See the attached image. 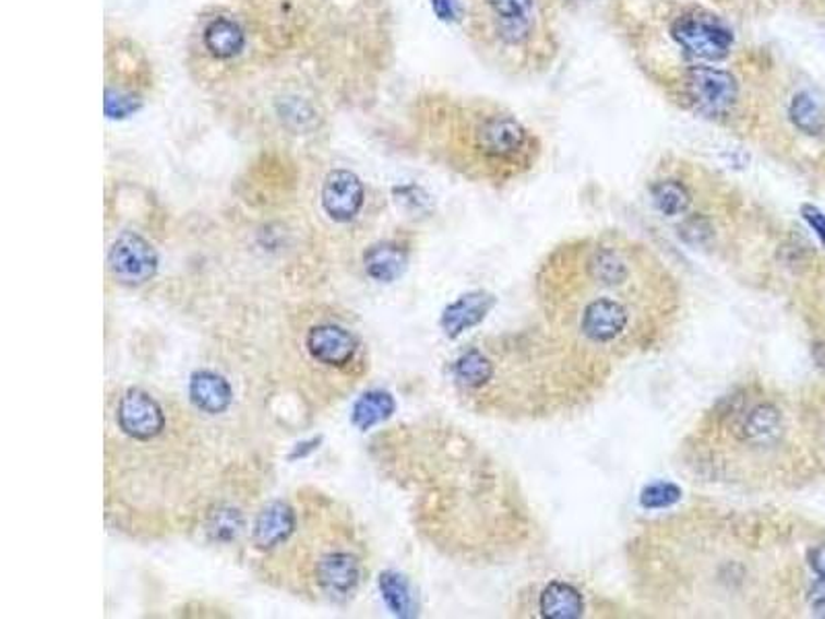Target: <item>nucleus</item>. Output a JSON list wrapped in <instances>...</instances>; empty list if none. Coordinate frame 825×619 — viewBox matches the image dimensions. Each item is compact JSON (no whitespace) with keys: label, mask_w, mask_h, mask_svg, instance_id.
<instances>
[{"label":"nucleus","mask_w":825,"mask_h":619,"mask_svg":"<svg viewBox=\"0 0 825 619\" xmlns=\"http://www.w3.org/2000/svg\"><path fill=\"white\" fill-rule=\"evenodd\" d=\"M535 289L547 324L605 361L660 349L681 317V287L667 264L618 234L555 248Z\"/></svg>","instance_id":"1"},{"label":"nucleus","mask_w":825,"mask_h":619,"mask_svg":"<svg viewBox=\"0 0 825 619\" xmlns=\"http://www.w3.org/2000/svg\"><path fill=\"white\" fill-rule=\"evenodd\" d=\"M605 359L586 354L560 333H514L470 347L454 361V382L483 396L512 419L572 409L599 386Z\"/></svg>","instance_id":"2"},{"label":"nucleus","mask_w":825,"mask_h":619,"mask_svg":"<svg viewBox=\"0 0 825 619\" xmlns=\"http://www.w3.org/2000/svg\"><path fill=\"white\" fill-rule=\"evenodd\" d=\"M475 145L489 164L512 168H528L535 162V136L521 120L510 114H493L475 131Z\"/></svg>","instance_id":"3"},{"label":"nucleus","mask_w":825,"mask_h":619,"mask_svg":"<svg viewBox=\"0 0 825 619\" xmlns=\"http://www.w3.org/2000/svg\"><path fill=\"white\" fill-rule=\"evenodd\" d=\"M671 36L683 52L702 62L725 60L734 41L731 27L704 9L681 13L671 25Z\"/></svg>","instance_id":"4"},{"label":"nucleus","mask_w":825,"mask_h":619,"mask_svg":"<svg viewBox=\"0 0 825 619\" xmlns=\"http://www.w3.org/2000/svg\"><path fill=\"white\" fill-rule=\"evenodd\" d=\"M683 92L697 112L713 118L729 116L739 102L737 79L708 64H695L685 71Z\"/></svg>","instance_id":"5"},{"label":"nucleus","mask_w":825,"mask_h":619,"mask_svg":"<svg viewBox=\"0 0 825 619\" xmlns=\"http://www.w3.org/2000/svg\"><path fill=\"white\" fill-rule=\"evenodd\" d=\"M108 264L113 279L124 285H143L155 277L159 259L155 248L143 236L124 231L110 248Z\"/></svg>","instance_id":"6"},{"label":"nucleus","mask_w":825,"mask_h":619,"mask_svg":"<svg viewBox=\"0 0 825 619\" xmlns=\"http://www.w3.org/2000/svg\"><path fill=\"white\" fill-rule=\"evenodd\" d=\"M118 426L132 440L150 442L166 430V415L162 405L141 389H131L118 403Z\"/></svg>","instance_id":"7"},{"label":"nucleus","mask_w":825,"mask_h":619,"mask_svg":"<svg viewBox=\"0 0 825 619\" xmlns=\"http://www.w3.org/2000/svg\"><path fill=\"white\" fill-rule=\"evenodd\" d=\"M363 184L354 171L335 169L324 178L322 184V209L338 224L351 222L363 206Z\"/></svg>","instance_id":"8"},{"label":"nucleus","mask_w":825,"mask_h":619,"mask_svg":"<svg viewBox=\"0 0 825 619\" xmlns=\"http://www.w3.org/2000/svg\"><path fill=\"white\" fill-rule=\"evenodd\" d=\"M308 354L314 361L331 368L347 366L357 352V341L347 329L337 324H319L306 337Z\"/></svg>","instance_id":"9"},{"label":"nucleus","mask_w":825,"mask_h":619,"mask_svg":"<svg viewBox=\"0 0 825 619\" xmlns=\"http://www.w3.org/2000/svg\"><path fill=\"white\" fill-rule=\"evenodd\" d=\"M495 301L498 300L488 291H469L461 296L444 310L440 320L442 331L446 333V337H461L463 333H467L473 326L486 320L489 312L493 310Z\"/></svg>","instance_id":"10"},{"label":"nucleus","mask_w":825,"mask_h":619,"mask_svg":"<svg viewBox=\"0 0 825 619\" xmlns=\"http://www.w3.org/2000/svg\"><path fill=\"white\" fill-rule=\"evenodd\" d=\"M361 576V568L354 553L331 551L316 563V582L328 595H349Z\"/></svg>","instance_id":"11"},{"label":"nucleus","mask_w":825,"mask_h":619,"mask_svg":"<svg viewBox=\"0 0 825 619\" xmlns=\"http://www.w3.org/2000/svg\"><path fill=\"white\" fill-rule=\"evenodd\" d=\"M586 603L581 588L572 582L551 581L537 595V614L549 619L582 618Z\"/></svg>","instance_id":"12"},{"label":"nucleus","mask_w":825,"mask_h":619,"mask_svg":"<svg viewBox=\"0 0 825 619\" xmlns=\"http://www.w3.org/2000/svg\"><path fill=\"white\" fill-rule=\"evenodd\" d=\"M498 20V32L507 44H523L530 36L535 0H486Z\"/></svg>","instance_id":"13"},{"label":"nucleus","mask_w":825,"mask_h":619,"mask_svg":"<svg viewBox=\"0 0 825 619\" xmlns=\"http://www.w3.org/2000/svg\"><path fill=\"white\" fill-rule=\"evenodd\" d=\"M296 531V512L287 502H271L254 523L252 539L259 549L283 545Z\"/></svg>","instance_id":"14"},{"label":"nucleus","mask_w":825,"mask_h":619,"mask_svg":"<svg viewBox=\"0 0 825 619\" xmlns=\"http://www.w3.org/2000/svg\"><path fill=\"white\" fill-rule=\"evenodd\" d=\"M188 393H190L192 405L201 412L208 413V415L227 412V407L231 405V398H234V391H231L229 382L224 376L217 374L213 370H199V372L190 376Z\"/></svg>","instance_id":"15"},{"label":"nucleus","mask_w":825,"mask_h":619,"mask_svg":"<svg viewBox=\"0 0 825 619\" xmlns=\"http://www.w3.org/2000/svg\"><path fill=\"white\" fill-rule=\"evenodd\" d=\"M409 263L407 252L400 246L393 242H382L375 245L366 252L363 257V266L366 273L380 283H393L405 273Z\"/></svg>","instance_id":"16"},{"label":"nucleus","mask_w":825,"mask_h":619,"mask_svg":"<svg viewBox=\"0 0 825 619\" xmlns=\"http://www.w3.org/2000/svg\"><path fill=\"white\" fill-rule=\"evenodd\" d=\"M394 409H396V403H394L393 394L375 389L357 398L354 412H351V421L361 432H368L370 428L386 421Z\"/></svg>","instance_id":"17"},{"label":"nucleus","mask_w":825,"mask_h":619,"mask_svg":"<svg viewBox=\"0 0 825 619\" xmlns=\"http://www.w3.org/2000/svg\"><path fill=\"white\" fill-rule=\"evenodd\" d=\"M244 29L231 20H215L205 29V48L215 58L238 57L244 48Z\"/></svg>","instance_id":"18"},{"label":"nucleus","mask_w":825,"mask_h":619,"mask_svg":"<svg viewBox=\"0 0 825 619\" xmlns=\"http://www.w3.org/2000/svg\"><path fill=\"white\" fill-rule=\"evenodd\" d=\"M378 588L386 607L396 618H412L415 616V599L407 579L394 570H386L378 579Z\"/></svg>","instance_id":"19"},{"label":"nucleus","mask_w":825,"mask_h":619,"mask_svg":"<svg viewBox=\"0 0 825 619\" xmlns=\"http://www.w3.org/2000/svg\"><path fill=\"white\" fill-rule=\"evenodd\" d=\"M653 203L667 217H679L692 205V192L681 180L665 178L650 187Z\"/></svg>","instance_id":"20"},{"label":"nucleus","mask_w":825,"mask_h":619,"mask_svg":"<svg viewBox=\"0 0 825 619\" xmlns=\"http://www.w3.org/2000/svg\"><path fill=\"white\" fill-rule=\"evenodd\" d=\"M790 122L805 134L817 136L825 132V112L822 106L815 102V97L806 92L794 95L788 106Z\"/></svg>","instance_id":"21"},{"label":"nucleus","mask_w":825,"mask_h":619,"mask_svg":"<svg viewBox=\"0 0 825 619\" xmlns=\"http://www.w3.org/2000/svg\"><path fill=\"white\" fill-rule=\"evenodd\" d=\"M244 528V516L238 508H215L206 519V535L215 544H229L234 541Z\"/></svg>","instance_id":"22"},{"label":"nucleus","mask_w":825,"mask_h":619,"mask_svg":"<svg viewBox=\"0 0 825 619\" xmlns=\"http://www.w3.org/2000/svg\"><path fill=\"white\" fill-rule=\"evenodd\" d=\"M141 108V99L134 95L120 92V90H108L106 92V116L112 120H122L129 118L132 114Z\"/></svg>","instance_id":"23"},{"label":"nucleus","mask_w":825,"mask_h":619,"mask_svg":"<svg viewBox=\"0 0 825 619\" xmlns=\"http://www.w3.org/2000/svg\"><path fill=\"white\" fill-rule=\"evenodd\" d=\"M681 498V489L673 484H655L644 489L642 504L646 508H669Z\"/></svg>","instance_id":"24"},{"label":"nucleus","mask_w":825,"mask_h":619,"mask_svg":"<svg viewBox=\"0 0 825 619\" xmlns=\"http://www.w3.org/2000/svg\"><path fill=\"white\" fill-rule=\"evenodd\" d=\"M806 605L815 618H825V581L815 579L806 588Z\"/></svg>","instance_id":"25"},{"label":"nucleus","mask_w":825,"mask_h":619,"mask_svg":"<svg viewBox=\"0 0 825 619\" xmlns=\"http://www.w3.org/2000/svg\"><path fill=\"white\" fill-rule=\"evenodd\" d=\"M801 213H803V217H805L806 224H809V227L817 234V238L824 242L825 246V215L824 211H820L817 206L813 205H803V209H801Z\"/></svg>","instance_id":"26"},{"label":"nucleus","mask_w":825,"mask_h":619,"mask_svg":"<svg viewBox=\"0 0 825 619\" xmlns=\"http://www.w3.org/2000/svg\"><path fill=\"white\" fill-rule=\"evenodd\" d=\"M806 563L815 579L825 581V544L815 545L806 551Z\"/></svg>","instance_id":"27"},{"label":"nucleus","mask_w":825,"mask_h":619,"mask_svg":"<svg viewBox=\"0 0 825 619\" xmlns=\"http://www.w3.org/2000/svg\"><path fill=\"white\" fill-rule=\"evenodd\" d=\"M432 9L438 20L442 21H456L461 15L458 0H432Z\"/></svg>","instance_id":"28"},{"label":"nucleus","mask_w":825,"mask_h":619,"mask_svg":"<svg viewBox=\"0 0 825 619\" xmlns=\"http://www.w3.org/2000/svg\"><path fill=\"white\" fill-rule=\"evenodd\" d=\"M320 442H322V438H316V440H308V442H301L300 447H296V451L289 454V461H294V459H303L306 454H310V452L316 451V449H319Z\"/></svg>","instance_id":"29"}]
</instances>
